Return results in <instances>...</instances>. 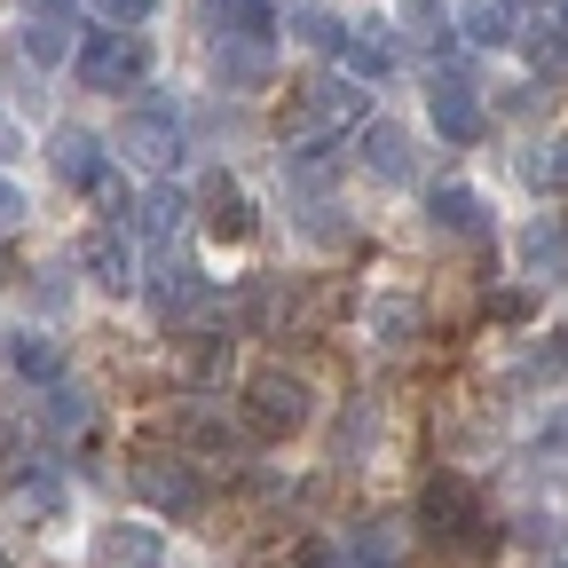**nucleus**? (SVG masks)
I'll return each mask as SVG.
<instances>
[{
    "label": "nucleus",
    "instance_id": "f257e3e1",
    "mask_svg": "<svg viewBox=\"0 0 568 568\" xmlns=\"http://www.w3.org/2000/svg\"><path fill=\"white\" fill-rule=\"evenodd\" d=\"M316 418V387L301 372H284V364H261L245 379V426L261 443H284V435H301V426Z\"/></svg>",
    "mask_w": 568,
    "mask_h": 568
},
{
    "label": "nucleus",
    "instance_id": "f03ea898",
    "mask_svg": "<svg viewBox=\"0 0 568 568\" xmlns=\"http://www.w3.org/2000/svg\"><path fill=\"white\" fill-rule=\"evenodd\" d=\"M71 71H80V88H95V95H134L142 80H151V40L142 32H88L80 40V55H71Z\"/></svg>",
    "mask_w": 568,
    "mask_h": 568
},
{
    "label": "nucleus",
    "instance_id": "7ed1b4c3",
    "mask_svg": "<svg viewBox=\"0 0 568 568\" xmlns=\"http://www.w3.org/2000/svg\"><path fill=\"white\" fill-rule=\"evenodd\" d=\"M372 119V95L355 88V80H339V71H324V80H301L293 88V142H324V134H339V126H364Z\"/></svg>",
    "mask_w": 568,
    "mask_h": 568
},
{
    "label": "nucleus",
    "instance_id": "20e7f679",
    "mask_svg": "<svg viewBox=\"0 0 568 568\" xmlns=\"http://www.w3.org/2000/svg\"><path fill=\"white\" fill-rule=\"evenodd\" d=\"M134 489H142V506L159 521H190L205 506V474L182 450H134Z\"/></svg>",
    "mask_w": 568,
    "mask_h": 568
},
{
    "label": "nucleus",
    "instance_id": "39448f33",
    "mask_svg": "<svg viewBox=\"0 0 568 568\" xmlns=\"http://www.w3.org/2000/svg\"><path fill=\"white\" fill-rule=\"evenodd\" d=\"M119 151L134 159V166H151V174H174L182 166V111L166 103V95H151V103H134L126 119H119Z\"/></svg>",
    "mask_w": 568,
    "mask_h": 568
},
{
    "label": "nucleus",
    "instance_id": "423d86ee",
    "mask_svg": "<svg viewBox=\"0 0 568 568\" xmlns=\"http://www.w3.org/2000/svg\"><path fill=\"white\" fill-rule=\"evenodd\" d=\"M410 537H426V545H474V537H481L474 489H466L458 474H435V481L418 489V521H410Z\"/></svg>",
    "mask_w": 568,
    "mask_h": 568
},
{
    "label": "nucleus",
    "instance_id": "0eeeda50",
    "mask_svg": "<svg viewBox=\"0 0 568 568\" xmlns=\"http://www.w3.org/2000/svg\"><path fill=\"white\" fill-rule=\"evenodd\" d=\"M182 443H190L197 458H245L253 426H245L237 410H222L213 395H190V403H182Z\"/></svg>",
    "mask_w": 568,
    "mask_h": 568
},
{
    "label": "nucleus",
    "instance_id": "6e6552de",
    "mask_svg": "<svg viewBox=\"0 0 568 568\" xmlns=\"http://www.w3.org/2000/svg\"><path fill=\"white\" fill-rule=\"evenodd\" d=\"M403 560H410V521H395V514L339 529V568H403Z\"/></svg>",
    "mask_w": 568,
    "mask_h": 568
},
{
    "label": "nucleus",
    "instance_id": "1a4fd4ad",
    "mask_svg": "<svg viewBox=\"0 0 568 568\" xmlns=\"http://www.w3.org/2000/svg\"><path fill=\"white\" fill-rule=\"evenodd\" d=\"M197 222H205V237H222V245H245V237L261 230V213H253V190H245L237 174H213V182H205V197H197Z\"/></svg>",
    "mask_w": 568,
    "mask_h": 568
},
{
    "label": "nucleus",
    "instance_id": "9d476101",
    "mask_svg": "<svg viewBox=\"0 0 568 568\" xmlns=\"http://www.w3.org/2000/svg\"><path fill=\"white\" fill-rule=\"evenodd\" d=\"M95 568H159L166 560V529L159 521H103L95 545H88Z\"/></svg>",
    "mask_w": 568,
    "mask_h": 568
},
{
    "label": "nucleus",
    "instance_id": "9b49d317",
    "mask_svg": "<svg viewBox=\"0 0 568 568\" xmlns=\"http://www.w3.org/2000/svg\"><path fill=\"white\" fill-rule=\"evenodd\" d=\"M426 119H435L443 142H474L489 111H481V95L458 80V71H435V88H426Z\"/></svg>",
    "mask_w": 568,
    "mask_h": 568
},
{
    "label": "nucleus",
    "instance_id": "f8f14e48",
    "mask_svg": "<svg viewBox=\"0 0 568 568\" xmlns=\"http://www.w3.org/2000/svg\"><path fill=\"white\" fill-rule=\"evenodd\" d=\"M426 213H435V230L443 237H489L497 222H489V197L474 190V182H443V190H426Z\"/></svg>",
    "mask_w": 568,
    "mask_h": 568
},
{
    "label": "nucleus",
    "instance_id": "ddd939ff",
    "mask_svg": "<svg viewBox=\"0 0 568 568\" xmlns=\"http://www.w3.org/2000/svg\"><path fill=\"white\" fill-rule=\"evenodd\" d=\"M142 301H151L159 316H190V308H205V301H213V284H205V268H197V261H159V268H151V284H142Z\"/></svg>",
    "mask_w": 568,
    "mask_h": 568
},
{
    "label": "nucleus",
    "instance_id": "4468645a",
    "mask_svg": "<svg viewBox=\"0 0 568 568\" xmlns=\"http://www.w3.org/2000/svg\"><path fill=\"white\" fill-rule=\"evenodd\" d=\"M48 159H55V174H63L71 190H80V197H88V190L111 174L103 142H95V134H80V126H55V134H48Z\"/></svg>",
    "mask_w": 568,
    "mask_h": 568
},
{
    "label": "nucleus",
    "instance_id": "2eb2a0df",
    "mask_svg": "<svg viewBox=\"0 0 568 568\" xmlns=\"http://www.w3.org/2000/svg\"><path fill=\"white\" fill-rule=\"evenodd\" d=\"M205 24H213V40H245V48L276 40V9H268V0H205Z\"/></svg>",
    "mask_w": 568,
    "mask_h": 568
},
{
    "label": "nucleus",
    "instance_id": "dca6fc26",
    "mask_svg": "<svg viewBox=\"0 0 568 568\" xmlns=\"http://www.w3.org/2000/svg\"><path fill=\"white\" fill-rule=\"evenodd\" d=\"M0 514H9V521H55L63 514V481L48 466H24L9 489H0Z\"/></svg>",
    "mask_w": 568,
    "mask_h": 568
},
{
    "label": "nucleus",
    "instance_id": "f3484780",
    "mask_svg": "<svg viewBox=\"0 0 568 568\" xmlns=\"http://www.w3.org/2000/svg\"><path fill=\"white\" fill-rule=\"evenodd\" d=\"M410 166H418L410 134L387 126V119H364V174H372V182H410Z\"/></svg>",
    "mask_w": 568,
    "mask_h": 568
},
{
    "label": "nucleus",
    "instance_id": "a211bd4d",
    "mask_svg": "<svg viewBox=\"0 0 568 568\" xmlns=\"http://www.w3.org/2000/svg\"><path fill=\"white\" fill-rule=\"evenodd\" d=\"M521 268L529 276H568V222L560 213H537L521 230Z\"/></svg>",
    "mask_w": 568,
    "mask_h": 568
},
{
    "label": "nucleus",
    "instance_id": "6ab92c4d",
    "mask_svg": "<svg viewBox=\"0 0 568 568\" xmlns=\"http://www.w3.org/2000/svg\"><path fill=\"white\" fill-rule=\"evenodd\" d=\"M213 80L230 95H253L268 88V48H245V40H213Z\"/></svg>",
    "mask_w": 568,
    "mask_h": 568
},
{
    "label": "nucleus",
    "instance_id": "aec40b11",
    "mask_svg": "<svg viewBox=\"0 0 568 568\" xmlns=\"http://www.w3.org/2000/svg\"><path fill=\"white\" fill-rule=\"evenodd\" d=\"M88 276H95V293H134V253H126V237L119 230H95L88 237Z\"/></svg>",
    "mask_w": 568,
    "mask_h": 568
},
{
    "label": "nucleus",
    "instance_id": "412c9836",
    "mask_svg": "<svg viewBox=\"0 0 568 568\" xmlns=\"http://www.w3.org/2000/svg\"><path fill=\"white\" fill-rule=\"evenodd\" d=\"M182 213H190V197H182L174 182H151V190H142V197H134V230L166 245V237L182 230Z\"/></svg>",
    "mask_w": 568,
    "mask_h": 568
},
{
    "label": "nucleus",
    "instance_id": "4be33fe9",
    "mask_svg": "<svg viewBox=\"0 0 568 568\" xmlns=\"http://www.w3.org/2000/svg\"><path fill=\"white\" fill-rule=\"evenodd\" d=\"M458 40H474V48H514V0H466V9H458Z\"/></svg>",
    "mask_w": 568,
    "mask_h": 568
},
{
    "label": "nucleus",
    "instance_id": "5701e85b",
    "mask_svg": "<svg viewBox=\"0 0 568 568\" xmlns=\"http://www.w3.org/2000/svg\"><path fill=\"white\" fill-rule=\"evenodd\" d=\"M372 339L379 347H410L418 339V301L410 293H379L372 301Z\"/></svg>",
    "mask_w": 568,
    "mask_h": 568
},
{
    "label": "nucleus",
    "instance_id": "b1692460",
    "mask_svg": "<svg viewBox=\"0 0 568 568\" xmlns=\"http://www.w3.org/2000/svg\"><path fill=\"white\" fill-rule=\"evenodd\" d=\"M403 40H410L418 55H443L458 32H450V17L435 9V0H403Z\"/></svg>",
    "mask_w": 568,
    "mask_h": 568
},
{
    "label": "nucleus",
    "instance_id": "393cba45",
    "mask_svg": "<svg viewBox=\"0 0 568 568\" xmlns=\"http://www.w3.org/2000/svg\"><path fill=\"white\" fill-rule=\"evenodd\" d=\"M9 364H17L24 379H55V372H63V347H55L48 332H17V339H9Z\"/></svg>",
    "mask_w": 568,
    "mask_h": 568
},
{
    "label": "nucleus",
    "instance_id": "a878e982",
    "mask_svg": "<svg viewBox=\"0 0 568 568\" xmlns=\"http://www.w3.org/2000/svg\"><path fill=\"white\" fill-rule=\"evenodd\" d=\"M332 166H339L332 142H293V151H284V174H293L301 190H324V182H332Z\"/></svg>",
    "mask_w": 568,
    "mask_h": 568
},
{
    "label": "nucleus",
    "instance_id": "bb28decb",
    "mask_svg": "<svg viewBox=\"0 0 568 568\" xmlns=\"http://www.w3.org/2000/svg\"><path fill=\"white\" fill-rule=\"evenodd\" d=\"M521 48H529V63H560L568 55V32H560V17H537L529 32H514Z\"/></svg>",
    "mask_w": 568,
    "mask_h": 568
},
{
    "label": "nucleus",
    "instance_id": "cd10ccee",
    "mask_svg": "<svg viewBox=\"0 0 568 568\" xmlns=\"http://www.w3.org/2000/svg\"><path fill=\"white\" fill-rule=\"evenodd\" d=\"M568 372V332H545V347L521 355V379H560Z\"/></svg>",
    "mask_w": 568,
    "mask_h": 568
},
{
    "label": "nucleus",
    "instance_id": "c85d7f7f",
    "mask_svg": "<svg viewBox=\"0 0 568 568\" xmlns=\"http://www.w3.org/2000/svg\"><path fill=\"white\" fill-rule=\"evenodd\" d=\"M529 182H537V190H568V142H545V151H529Z\"/></svg>",
    "mask_w": 568,
    "mask_h": 568
},
{
    "label": "nucleus",
    "instance_id": "c756f323",
    "mask_svg": "<svg viewBox=\"0 0 568 568\" xmlns=\"http://www.w3.org/2000/svg\"><path fill=\"white\" fill-rule=\"evenodd\" d=\"M88 9H95L111 32H134L142 17H159V0H88Z\"/></svg>",
    "mask_w": 568,
    "mask_h": 568
},
{
    "label": "nucleus",
    "instance_id": "7c9ffc66",
    "mask_svg": "<svg viewBox=\"0 0 568 568\" xmlns=\"http://www.w3.org/2000/svg\"><path fill=\"white\" fill-rule=\"evenodd\" d=\"M24 55H32V63H55V55H63V24L24 17Z\"/></svg>",
    "mask_w": 568,
    "mask_h": 568
},
{
    "label": "nucleus",
    "instance_id": "2f4dec72",
    "mask_svg": "<svg viewBox=\"0 0 568 568\" xmlns=\"http://www.w3.org/2000/svg\"><path fill=\"white\" fill-rule=\"evenodd\" d=\"M40 418H48V426H88V403H80V395H71V387H55Z\"/></svg>",
    "mask_w": 568,
    "mask_h": 568
},
{
    "label": "nucleus",
    "instance_id": "473e14b6",
    "mask_svg": "<svg viewBox=\"0 0 568 568\" xmlns=\"http://www.w3.org/2000/svg\"><path fill=\"white\" fill-rule=\"evenodd\" d=\"M17 222H24V190H17L9 174H0V237H9Z\"/></svg>",
    "mask_w": 568,
    "mask_h": 568
},
{
    "label": "nucleus",
    "instance_id": "72a5a7b5",
    "mask_svg": "<svg viewBox=\"0 0 568 568\" xmlns=\"http://www.w3.org/2000/svg\"><path fill=\"white\" fill-rule=\"evenodd\" d=\"M0 568H17V560H9V552H0Z\"/></svg>",
    "mask_w": 568,
    "mask_h": 568
}]
</instances>
